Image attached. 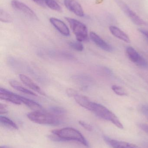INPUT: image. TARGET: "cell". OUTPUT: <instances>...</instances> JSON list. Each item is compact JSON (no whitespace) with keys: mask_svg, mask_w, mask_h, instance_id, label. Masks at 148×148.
I'll list each match as a JSON object with an SVG mask.
<instances>
[{"mask_svg":"<svg viewBox=\"0 0 148 148\" xmlns=\"http://www.w3.org/2000/svg\"><path fill=\"white\" fill-rule=\"evenodd\" d=\"M51 132L60 137L63 142L74 141L87 147H89V144L84 136L79 131L73 128L67 127L54 130Z\"/></svg>","mask_w":148,"mask_h":148,"instance_id":"1","label":"cell"},{"mask_svg":"<svg viewBox=\"0 0 148 148\" xmlns=\"http://www.w3.org/2000/svg\"><path fill=\"white\" fill-rule=\"evenodd\" d=\"M90 111L94 113L98 117L111 122L119 128H123V125L118 117L105 106L92 102Z\"/></svg>","mask_w":148,"mask_h":148,"instance_id":"2","label":"cell"},{"mask_svg":"<svg viewBox=\"0 0 148 148\" xmlns=\"http://www.w3.org/2000/svg\"><path fill=\"white\" fill-rule=\"evenodd\" d=\"M27 117L31 121L38 124L57 125L61 121L57 116L43 111H34L27 114Z\"/></svg>","mask_w":148,"mask_h":148,"instance_id":"3","label":"cell"},{"mask_svg":"<svg viewBox=\"0 0 148 148\" xmlns=\"http://www.w3.org/2000/svg\"><path fill=\"white\" fill-rule=\"evenodd\" d=\"M78 41L86 42L89 40L87 28L85 24L77 20L70 17L65 18Z\"/></svg>","mask_w":148,"mask_h":148,"instance_id":"4","label":"cell"},{"mask_svg":"<svg viewBox=\"0 0 148 148\" xmlns=\"http://www.w3.org/2000/svg\"><path fill=\"white\" fill-rule=\"evenodd\" d=\"M120 8L125 13L126 15L136 25H146L147 23L142 19L140 16H138L134 11L129 8L127 4H126L122 0H114Z\"/></svg>","mask_w":148,"mask_h":148,"instance_id":"5","label":"cell"},{"mask_svg":"<svg viewBox=\"0 0 148 148\" xmlns=\"http://www.w3.org/2000/svg\"><path fill=\"white\" fill-rule=\"evenodd\" d=\"M11 4L15 9L25 14L30 18L37 20V17L35 13L26 4L18 0H13L11 1Z\"/></svg>","mask_w":148,"mask_h":148,"instance_id":"6","label":"cell"},{"mask_svg":"<svg viewBox=\"0 0 148 148\" xmlns=\"http://www.w3.org/2000/svg\"><path fill=\"white\" fill-rule=\"evenodd\" d=\"M65 7L72 13L80 17L84 16L82 7L77 0H64Z\"/></svg>","mask_w":148,"mask_h":148,"instance_id":"7","label":"cell"},{"mask_svg":"<svg viewBox=\"0 0 148 148\" xmlns=\"http://www.w3.org/2000/svg\"><path fill=\"white\" fill-rule=\"evenodd\" d=\"M0 98L17 105H20L22 103L20 95L2 88H0Z\"/></svg>","mask_w":148,"mask_h":148,"instance_id":"8","label":"cell"},{"mask_svg":"<svg viewBox=\"0 0 148 148\" xmlns=\"http://www.w3.org/2000/svg\"><path fill=\"white\" fill-rule=\"evenodd\" d=\"M103 140L105 142L112 148H139L136 145L125 142L120 141L104 136Z\"/></svg>","mask_w":148,"mask_h":148,"instance_id":"9","label":"cell"},{"mask_svg":"<svg viewBox=\"0 0 148 148\" xmlns=\"http://www.w3.org/2000/svg\"><path fill=\"white\" fill-rule=\"evenodd\" d=\"M89 37L92 41L101 49L108 52H111L113 51V49L112 47L94 32H90L89 34Z\"/></svg>","mask_w":148,"mask_h":148,"instance_id":"10","label":"cell"},{"mask_svg":"<svg viewBox=\"0 0 148 148\" xmlns=\"http://www.w3.org/2000/svg\"><path fill=\"white\" fill-rule=\"evenodd\" d=\"M50 21L62 34L67 36L70 35V32L67 26L61 20L55 17H51L50 19Z\"/></svg>","mask_w":148,"mask_h":148,"instance_id":"11","label":"cell"},{"mask_svg":"<svg viewBox=\"0 0 148 148\" xmlns=\"http://www.w3.org/2000/svg\"><path fill=\"white\" fill-rule=\"evenodd\" d=\"M19 78L23 84H24L27 87L30 88L34 91L37 92L41 95H45V93L41 89V88L29 77L25 75L21 74L19 75Z\"/></svg>","mask_w":148,"mask_h":148,"instance_id":"12","label":"cell"},{"mask_svg":"<svg viewBox=\"0 0 148 148\" xmlns=\"http://www.w3.org/2000/svg\"><path fill=\"white\" fill-rule=\"evenodd\" d=\"M109 29L111 34L115 37L127 43H129L130 42V39L127 35L119 28L115 26H111L109 27Z\"/></svg>","mask_w":148,"mask_h":148,"instance_id":"13","label":"cell"},{"mask_svg":"<svg viewBox=\"0 0 148 148\" xmlns=\"http://www.w3.org/2000/svg\"><path fill=\"white\" fill-rule=\"evenodd\" d=\"M74 97L76 102L80 106L85 108L86 109L90 110L92 102L87 97L82 95H79L78 93Z\"/></svg>","mask_w":148,"mask_h":148,"instance_id":"14","label":"cell"},{"mask_svg":"<svg viewBox=\"0 0 148 148\" xmlns=\"http://www.w3.org/2000/svg\"><path fill=\"white\" fill-rule=\"evenodd\" d=\"M20 99L22 103H24L30 108L35 111H43L42 107L36 102L21 96H20Z\"/></svg>","mask_w":148,"mask_h":148,"instance_id":"15","label":"cell"},{"mask_svg":"<svg viewBox=\"0 0 148 148\" xmlns=\"http://www.w3.org/2000/svg\"><path fill=\"white\" fill-rule=\"evenodd\" d=\"M127 53L131 61L137 65L140 61L142 59V56H141L138 52L131 47H128L127 49Z\"/></svg>","mask_w":148,"mask_h":148,"instance_id":"16","label":"cell"},{"mask_svg":"<svg viewBox=\"0 0 148 148\" xmlns=\"http://www.w3.org/2000/svg\"><path fill=\"white\" fill-rule=\"evenodd\" d=\"M0 123L3 127L12 130L18 129L17 125L9 118L4 116H0Z\"/></svg>","mask_w":148,"mask_h":148,"instance_id":"17","label":"cell"},{"mask_svg":"<svg viewBox=\"0 0 148 148\" xmlns=\"http://www.w3.org/2000/svg\"><path fill=\"white\" fill-rule=\"evenodd\" d=\"M10 84L11 85V87H13L15 89L18 90V91H20V92H22V93H24V94L30 95H36L34 92L24 88L23 86H22L21 84H20V83H18V82H17L14 81H10Z\"/></svg>","mask_w":148,"mask_h":148,"instance_id":"18","label":"cell"},{"mask_svg":"<svg viewBox=\"0 0 148 148\" xmlns=\"http://www.w3.org/2000/svg\"><path fill=\"white\" fill-rule=\"evenodd\" d=\"M44 3L48 8L55 11L61 12V6L56 2L55 0H43Z\"/></svg>","mask_w":148,"mask_h":148,"instance_id":"19","label":"cell"},{"mask_svg":"<svg viewBox=\"0 0 148 148\" xmlns=\"http://www.w3.org/2000/svg\"><path fill=\"white\" fill-rule=\"evenodd\" d=\"M49 110L52 114L57 116L63 115L66 112L64 108L58 106H52L50 108Z\"/></svg>","mask_w":148,"mask_h":148,"instance_id":"20","label":"cell"},{"mask_svg":"<svg viewBox=\"0 0 148 148\" xmlns=\"http://www.w3.org/2000/svg\"><path fill=\"white\" fill-rule=\"evenodd\" d=\"M0 20L4 23H10L12 22V19L10 15L1 9L0 10Z\"/></svg>","mask_w":148,"mask_h":148,"instance_id":"21","label":"cell"},{"mask_svg":"<svg viewBox=\"0 0 148 148\" xmlns=\"http://www.w3.org/2000/svg\"><path fill=\"white\" fill-rule=\"evenodd\" d=\"M70 47L77 51H82L83 50L84 47L83 45L81 42H70L69 43Z\"/></svg>","mask_w":148,"mask_h":148,"instance_id":"22","label":"cell"},{"mask_svg":"<svg viewBox=\"0 0 148 148\" xmlns=\"http://www.w3.org/2000/svg\"><path fill=\"white\" fill-rule=\"evenodd\" d=\"M112 89L113 91L116 94L120 96H127V93L124 89L122 87L116 85H114L112 86Z\"/></svg>","mask_w":148,"mask_h":148,"instance_id":"23","label":"cell"},{"mask_svg":"<svg viewBox=\"0 0 148 148\" xmlns=\"http://www.w3.org/2000/svg\"><path fill=\"white\" fill-rule=\"evenodd\" d=\"M79 124L82 126L84 129L88 130V131H91L92 130V127L89 124L86 123L85 122L83 121H79Z\"/></svg>","mask_w":148,"mask_h":148,"instance_id":"24","label":"cell"},{"mask_svg":"<svg viewBox=\"0 0 148 148\" xmlns=\"http://www.w3.org/2000/svg\"><path fill=\"white\" fill-rule=\"evenodd\" d=\"M142 113L147 116L148 119V105H143L140 108Z\"/></svg>","mask_w":148,"mask_h":148,"instance_id":"25","label":"cell"},{"mask_svg":"<svg viewBox=\"0 0 148 148\" xmlns=\"http://www.w3.org/2000/svg\"><path fill=\"white\" fill-rule=\"evenodd\" d=\"M7 113H8V108L7 106L5 104L1 103L0 104V114H7Z\"/></svg>","mask_w":148,"mask_h":148,"instance_id":"26","label":"cell"},{"mask_svg":"<svg viewBox=\"0 0 148 148\" xmlns=\"http://www.w3.org/2000/svg\"><path fill=\"white\" fill-rule=\"evenodd\" d=\"M67 93L68 95L70 97H74L77 94L76 91L72 89H68L67 90Z\"/></svg>","mask_w":148,"mask_h":148,"instance_id":"27","label":"cell"},{"mask_svg":"<svg viewBox=\"0 0 148 148\" xmlns=\"http://www.w3.org/2000/svg\"><path fill=\"white\" fill-rule=\"evenodd\" d=\"M139 32H140L144 36L148 42V30L143 29L140 28L138 29Z\"/></svg>","mask_w":148,"mask_h":148,"instance_id":"28","label":"cell"},{"mask_svg":"<svg viewBox=\"0 0 148 148\" xmlns=\"http://www.w3.org/2000/svg\"><path fill=\"white\" fill-rule=\"evenodd\" d=\"M139 127L143 131L148 134V125L146 124H140Z\"/></svg>","mask_w":148,"mask_h":148,"instance_id":"29","label":"cell"},{"mask_svg":"<svg viewBox=\"0 0 148 148\" xmlns=\"http://www.w3.org/2000/svg\"><path fill=\"white\" fill-rule=\"evenodd\" d=\"M32 1H34L36 3H38L39 5H41V6L44 5V2H43V0H32Z\"/></svg>","mask_w":148,"mask_h":148,"instance_id":"30","label":"cell"},{"mask_svg":"<svg viewBox=\"0 0 148 148\" xmlns=\"http://www.w3.org/2000/svg\"><path fill=\"white\" fill-rule=\"evenodd\" d=\"M0 148H11L9 147H7V146H1V147Z\"/></svg>","mask_w":148,"mask_h":148,"instance_id":"31","label":"cell"}]
</instances>
